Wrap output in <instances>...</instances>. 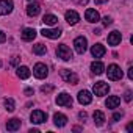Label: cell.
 Returning <instances> with one entry per match:
<instances>
[{"mask_svg": "<svg viewBox=\"0 0 133 133\" xmlns=\"http://www.w3.org/2000/svg\"><path fill=\"white\" fill-rule=\"evenodd\" d=\"M131 130H133V124H128L127 125V131H131Z\"/></svg>", "mask_w": 133, "mask_h": 133, "instance_id": "38", "label": "cell"}, {"mask_svg": "<svg viewBox=\"0 0 133 133\" xmlns=\"http://www.w3.org/2000/svg\"><path fill=\"white\" fill-rule=\"evenodd\" d=\"M25 94H27V96H31V94H33V89H31V88H27V89H25Z\"/></svg>", "mask_w": 133, "mask_h": 133, "instance_id": "36", "label": "cell"}, {"mask_svg": "<svg viewBox=\"0 0 133 133\" xmlns=\"http://www.w3.org/2000/svg\"><path fill=\"white\" fill-rule=\"evenodd\" d=\"M33 74H35L36 78H45L49 75V69L44 63H36L35 68H33Z\"/></svg>", "mask_w": 133, "mask_h": 133, "instance_id": "6", "label": "cell"}, {"mask_svg": "<svg viewBox=\"0 0 133 133\" xmlns=\"http://www.w3.org/2000/svg\"><path fill=\"white\" fill-rule=\"evenodd\" d=\"M16 74H17V77L19 78H22V80H25V78H28L30 77V69L27 68V66H19L17 68V71H16Z\"/></svg>", "mask_w": 133, "mask_h": 133, "instance_id": "22", "label": "cell"}, {"mask_svg": "<svg viewBox=\"0 0 133 133\" xmlns=\"http://www.w3.org/2000/svg\"><path fill=\"white\" fill-rule=\"evenodd\" d=\"M14 8L13 0H0V16H8Z\"/></svg>", "mask_w": 133, "mask_h": 133, "instance_id": "8", "label": "cell"}, {"mask_svg": "<svg viewBox=\"0 0 133 133\" xmlns=\"http://www.w3.org/2000/svg\"><path fill=\"white\" fill-rule=\"evenodd\" d=\"M119 103H121V97H119V96H110V97L107 99V102H105L107 108H110V110L117 108V107H119Z\"/></svg>", "mask_w": 133, "mask_h": 133, "instance_id": "16", "label": "cell"}, {"mask_svg": "<svg viewBox=\"0 0 133 133\" xmlns=\"http://www.w3.org/2000/svg\"><path fill=\"white\" fill-rule=\"evenodd\" d=\"M85 19H86L88 22H91V24H96V22H99V21H100V16H99V13H97L96 10L88 8V10H86V13H85Z\"/></svg>", "mask_w": 133, "mask_h": 133, "instance_id": "13", "label": "cell"}, {"mask_svg": "<svg viewBox=\"0 0 133 133\" xmlns=\"http://www.w3.org/2000/svg\"><path fill=\"white\" fill-rule=\"evenodd\" d=\"M92 117H94V124H96V125H99V127H100V125H103V124H105V114H103L102 111H99V110H97V111H94Z\"/></svg>", "mask_w": 133, "mask_h": 133, "instance_id": "23", "label": "cell"}, {"mask_svg": "<svg viewBox=\"0 0 133 133\" xmlns=\"http://www.w3.org/2000/svg\"><path fill=\"white\" fill-rule=\"evenodd\" d=\"M6 41V35L2 31V30H0V44H2V42H5Z\"/></svg>", "mask_w": 133, "mask_h": 133, "instance_id": "30", "label": "cell"}, {"mask_svg": "<svg viewBox=\"0 0 133 133\" xmlns=\"http://www.w3.org/2000/svg\"><path fill=\"white\" fill-rule=\"evenodd\" d=\"M47 52V47L44 45V44H36V45H33V53H36V55H44Z\"/></svg>", "mask_w": 133, "mask_h": 133, "instance_id": "25", "label": "cell"}, {"mask_svg": "<svg viewBox=\"0 0 133 133\" xmlns=\"http://www.w3.org/2000/svg\"><path fill=\"white\" fill-rule=\"evenodd\" d=\"M30 119H31L33 124H42V122L47 121V113H44V111H41V110H35V111L30 114Z\"/></svg>", "mask_w": 133, "mask_h": 133, "instance_id": "9", "label": "cell"}, {"mask_svg": "<svg viewBox=\"0 0 133 133\" xmlns=\"http://www.w3.org/2000/svg\"><path fill=\"white\" fill-rule=\"evenodd\" d=\"M72 97L68 94V92H61V94H58V97H56V103L59 105V107H66V108H71L72 107Z\"/></svg>", "mask_w": 133, "mask_h": 133, "instance_id": "7", "label": "cell"}, {"mask_svg": "<svg viewBox=\"0 0 133 133\" xmlns=\"http://www.w3.org/2000/svg\"><path fill=\"white\" fill-rule=\"evenodd\" d=\"M39 11H41L39 3H30V5L27 6V14H28L30 17H36V16L39 14Z\"/></svg>", "mask_w": 133, "mask_h": 133, "instance_id": "21", "label": "cell"}, {"mask_svg": "<svg viewBox=\"0 0 133 133\" xmlns=\"http://www.w3.org/2000/svg\"><path fill=\"white\" fill-rule=\"evenodd\" d=\"M0 68H2V59H0Z\"/></svg>", "mask_w": 133, "mask_h": 133, "instance_id": "39", "label": "cell"}, {"mask_svg": "<svg viewBox=\"0 0 133 133\" xmlns=\"http://www.w3.org/2000/svg\"><path fill=\"white\" fill-rule=\"evenodd\" d=\"M19 128H21V119L13 117V119H10V121L6 122V130H8V131H17Z\"/></svg>", "mask_w": 133, "mask_h": 133, "instance_id": "17", "label": "cell"}, {"mask_svg": "<svg viewBox=\"0 0 133 133\" xmlns=\"http://www.w3.org/2000/svg\"><path fill=\"white\" fill-rule=\"evenodd\" d=\"M102 24H103L105 27H108V25H111V24H113V19H111L110 16H105V17L102 19Z\"/></svg>", "mask_w": 133, "mask_h": 133, "instance_id": "27", "label": "cell"}, {"mask_svg": "<svg viewBox=\"0 0 133 133\" xmlns=\"http://www.w3.org/2000/svg\"><path fill=\"white\" fill-rule=\"evenodd\" d=\"M91 71H92V74H96V75H102L103 71H105V66H103L100 61H92V63H91Z\"/></svg>", "mask_w": 133, "mask_h": 133, "instance_id": "20", "label": "cell"}, {"mask_svg": "<svg viewBox=\"0 0 133 133\" xmlns=\"http://www.w3.org/2000/svg\"><path fill=\"white\" fill-rule=\"evenodd\" d=\"M53 122H55L56 127H64L68 124V117H66L63 113H55L53 114Z\"/></svg>", "mask_w": 133, "mask_h": 133, "instance_id": "18", "label": "cell"}, {"mask_svg": "<svg viewBox=\"0 0 133 133\" xmlns=\"http://www.w3.org/2000/svg\"><path fill=\"white\" fill-rule=\"evenodd\" d=\"M122 116H124L122 113H114V114H113V121H119Z\"/></svg>", "mask_w": 133, "mask_h": 133, "instance_id": "31", "label": "cell"}, {"mask_svg": "<svg viewBox=\"0 0 133 133\" xmlns=\"http://www.w3.org/2000/svg\"><path fill=\"white\" fill-rule=\"evenodd\" d=\"M74 49H75L77 53L83 55V53L86 52V49H88V41H86V38H85V36L75 38V39H74Z\"/></svg>", "mask_w": 133, "mask_h": 133, "instance_id": "4", "label": "cell"}, {"mask_svg": "<svg viewBox=\"0 0 133 133\" xmlns=\"http://www.w3.org/2000/svg\"><path fill=\"white\" fill-rule=\"evenodd\" d=\"M56 55L58 58H61L63 61H71L72 59V50L66 45V44H59L56 47Z\"/></svg>", "mask_w": 133, "mask_h": 133, "instance_id": "1", "label": "cell"}, {"mask_svg": "<svg viewBox=\"0 0 133 133\" xmlns=\"http://www.w3.org/2000/svg\"><path fill=\"white\" fill-rule=\"evenodd\" d=\"M61 33L63 31L59 28H44V30H41V35L44 38H49V39H58L61 36Z\"/></svg>", "mask_w": 133, "mask_h": 133, "instance_id": "10", "label": "cell"}, {"mask_svg": "<svg viewBox=\"0 0 133 133\" xmlns=\"http://www.w3.org/2000/svg\"><path fill=\"white\" fill-rule=\"evenodd\" d=\"M128 78H130V80H133V68H130V69H128Z\"/></svg>", "mask_w": 133, "mask_h": 133, "instance_id": "35", "label": "cell"}, {"mask_svg": "<svg viewBox=\"0 0 133 133\" xmlns=\"http://www.w3.org/2000/svg\"><path fill=\"white\" fill-rule=\"evenodd\" d=\"M5 108H6V111L13 113V111L16 110V103H14V100H13V99H5Z\"/></svg>", "mask_w": 133, "mask_h": 133, "instance_id": "26", "label": "cell"}, {"mask_svg": "<svg viewBox=\"0 0 133 133\" xmlns=\"http://www.w3.org/2000/svg\"><path fill=\"white\" fill-rule=\"evenodd\" d=\"M64 17H66V22H68L69 25H77V24H78V21H80V16H78V13H77V11H74V10L66 11Z\"/></svg>", "mask_w": 133, "mask_h": 133, "instance_id": "11", "label": "cell"}, {"mask_svg": "<svg viewBox=\"0 0 133 133\" xmlns=\"http://www.w3.org/2000/svg\"><path fill=\"white\" fill-rule=\"evenodd\" d=\"M41 91L45 92V94H47V92H52V91H53V86H52V85H47V86L44 85V86H41Z\"/></svg>", "mask_w": 133, "mask_h": 133, "instance_id": "28", "label": "cell"}, {"mask_svg": "<svg viewBox=\"0 0 133 133\" xmlns=\"http://www.w3.org/2000/svg\"><path fill=\"white\" fill-rule=\"evenodd\" d=\"M91 53H92L94 58H102V56L107 53V49H105L103 44H94V45L91 47Z\"/></svg>", "mask_w": 133, "mask_h": 133, "instance_id": "14", "label": "cell"}, {"mask_svg": "<svg viewBox=\"0 0 133 133\" xmlns=\"http://www.w3.org/2000/svg\"><path fill=\"white\" fill-rule=\"evenodd\" d=\"M92 91H94V94H96V96H99V97L107 96V94H108V91H110V85H108V83H105V82H96V83H94V86H92Z\"/></svg>", "mask_w": 133, "mask_h": 133, "instance_id": "5", "label": "cell"}, {"mask_svg": "<svg viewBox=\"0 0 133 133\" xmlns=\"http://www.w3.org/2000/svg\"><path fill=\"white\" fill-rule=\"evenodd\" d=\"M42 22H44L45 25H56V24H58V17L53 16V14H45L44 19H42Z\"/></svg>", "mask_w": 133, "mask_h": 133, "instance_id": "24", "label": "cell"}, {"mask_svg": "<svg viewBox=\"0 0 133 133\" xmlns=\"http://www.w3.org/2000/svg\"><path fill=\"white\" fill-rule=\"evenodd\" d=\"M19 59H21L19 56H13V59H11V64H13V66H16V64L19 63Z\"/></svg>", "mask_w": 133, "mask_h": 133, "instance_id": "33", "label": "cell"}, {"mask_svg": "<svg viewBox=\"0 0 133 133\" xmlns=\"http://www.w3.org/2000/svg\"><path fill=\"white\" fill-rule=\"evenodd\" d=\"M74 2H75L77 5H86V3L89 2V0H74Z\"/></svg>", "mask_w": 133, "mask_h": 133, "instance_id": "32", "label": "cell"}, {"mask_svg": "<svg viewBox=\"0 0 133 133\" xmlns=\"http://www.w3.org/2000/svg\"><path fill=\"white\" fill-rule=\"evenodd\" d=\"M131 96H133V94H131V91H130V89H127V91H125V94H124V100H125V102H131Z\"/></svg>", "mask_w": 133, "mask_h": 133, "instance_id": "29", "label": "cell"}, {"mask_svg": "<svg viewBox=\"0 0 133 133\" xmlns=\"http://www.w3.org/2000/svg\"><path fill=\"white\" fill-rule=\"evenodd\" d=\"M36 38V30L35 28H24L22 30V39L24 41H33Z\"/></svg>", "mask_w": 133, "mask_h": 133, "instance_id": "19", "label": "cell"}, {"mask_svg": "<svg viewBox=\"0 0 133 133\" xmlns=\"http://www.w3.org/2000/svg\"><path fill=\"white\" fill-rule=\"evenodd\" d=\"M59 74H61V78H63L66 83H71V85H77V83H78V75H77L75 72L69 71V69H63Z\"/></svg>", "mask_w": 133, "mask_h": 133, "instance_id": "3", "label": "cell"}, {"mask_svg": "<svg viewBox=\"0 0 133 133\" xmlns=\"http://www.w3.org/2000/svg\"><path fill=\"white\" fill-rule=\"evenodd\" d=\"M78 117H80V119H83V121H85V119H86V117H88V114H86V113H85V111H80V113H78Z\"/></svg>", "mask_w": 133, "mask_h": 133, "instance_id": "34", "label": "cell"}, {"mask_svg": "<svg viewBox=\"0 0 133 133\" xmlns=\"http://www.w3.org/2000/svg\"><path fill=\"white\" fill-rule=\"evenodd\" d=\"M107 75H108L110 80L116 82V80H121V78H122L124 72L121 71V68H119L117 64H110V66H108V71H107Z\"/></svg>", "mask_w": 133, "mask_h": 133, "instance_id": "2", "label": "cell"}, {"mask_svg": "<svg viewBox=\"0 0 133 133\" xmlns=\"http://www.w3.org/2000/svg\"><path fill=\"white\" fill-rule=\"evenodd\" d=\"M121 41H122V35H121L117 30H114V31H111V33L108 35V44H110V45H117Z\"/></svg>", "mask_w": 133, "mask_h": 133, "instance_id": "15", "label": "cell"}, {"mask_svg": "<svg viewBox=\"0 0 133 133\" xmlns=\"http://www.w3.org/2000/svg\"><path fill=\"white\" fill-rule=\"evenodd\" d=\"M78 102L82 103V105H89L91 102H92V94L89 92V91H86V89H83V91H80L78 92Z\"/></svg>", "mask_w": 133, "mask_h": 133, "instance_id": "12", "label": "cell"}, {"mask_svg": "<svg viewBox=\"0 0 133 133\" xmlns=\"http://www.w3.org/2000/svg\"><path fill=\"white\" fill-rule=\"evenodd\" d=\"M105 2H108V0H96L97 5H102V3H105Z\"/></svg>", "mask_w": 133, "mask_h": 133, "instance_id": "37", "label": "cell"}]
</instances>
